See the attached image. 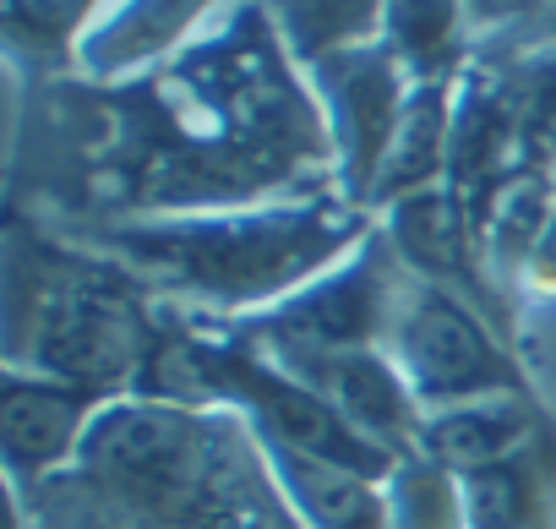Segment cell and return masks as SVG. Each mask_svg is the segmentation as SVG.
<instances>
[{"label": "cell", "instance_id": "6da1fadb", "mask_svg": "<svg viewBox=\"0 0 556 529\" xmlns=\"http://www.w3.org/2000/svg\"><path fill=\"white\" fill-rule=\"evenodd\" d=\"M12 213L50 229L180 218L339 197V159L306 72L262 0L235 7L169 61L12 93Z\"/></svg>", "mask_w": 556, "mask_h": 529}, {"label": "cell", "instance_id": "7a4b0ae2", "mask_svg": "<svg viewBox=\"0 0 556 529\" xmlns=\"http://www.w3.org/2000/svg\"><path fill=\"white\" fill-rule=\"evenodd\" d=\"M371 229L377 218L366 207L323 197V202H267L229 213H180V218H115L61 235L115 256L159 301L191 317L245 323L290 301L328 268H339Z\"/></svg>", "mask_w": 556, "mask_h": 529}, {"label": "cell", "instance_id": "3957f363", "mask_svg": "<svg viewBox=\"0 0 556 529\" xmlns=\"http://www.w3.org/2000/svg\"><path fill=\"white\" fill-rule=\"evenodd\" d=\"M72 480L153 529H301L256 431L235 410L110 399Z\"/></svg>", "mask_w": 556, "mask_h": 529}, {"label": "cell", "instance_id": "277c9868", "mask_svg": "<svg viewBox=\"0 0 556 529\" xmlns=\"http://www.w3.org/2000/svg\"><path fill=\"white\" fill-rule=\"evenodd\" d=\"M164 301L115 256L12 213L7 235V371L126 399L159 344Z\"/></svg>", "mask_w": 556, "mask_h": 529}, {"label": "cell", "instance_id": "5b68a950", "mask_svg": "<svg viewBox=\"0 0 556 529\" xmlns=\"http://www.w3.org/2000/svg\"><path fill=\"white\" fill-rule=\"evenodd\" d=\"M382 350L393 355V366L404 371V382L426 415L469 404V399L523 393V377L496 339V323L480 306H469L464 295L426 285V279H404V295H399Z\"/></svg>", "mask_w": 556, "mask_h": 529}, {"label": "cell", "instance_id": "8992f818", "mask_svg": "<svg viewBox=\"0 0 556 529\" xmlns=\"http://www.w3.org/2000/svg\"><path fill=\"white\" fill-rule=\"evenodd\" d=\"M404 279L409 274L393 256L388 235L371 229L339 268L235 328L262 350H382Z\"/></svg>", "mask_w": 556, "mask_h": 529}, {"label": "cell", "instance_id": "52a82bcc", "mask_svg": "<svg viewBox=\"0 0 556 529\" xmlns=\"http://www.w3.org/2000/svg\"><path fill=\"white\" fill-rule=\"evenodd\" d=\"M306 83H312V93L323 104V121H328V137H333L339 197L350 207H366L371 186H377V175L393 153V137H399V121L409 110L415 77L377 39V45H355V50H339V55L317 61L306 72Z\"/></svg>", "mask_w": 556, "mask_h": 529}, {"label": "cell", "instance_id": "ba28073f", "mask_svg": "<svg viewBox=\"0 0 556 529\" xmlns=\"http://www.w3.org/2000/svg\"><path fill=\"white\" fill-rule=\"evenodd\" d=\"M262 355L273 366H285L295 382H306L323 404H333L382 453H393V458L415 453L426 410L415 404V393L388 350H262Z\"/></svg>", "mask_w": 556, "mask_h": 529}, {"label": "cell", "instance_id": "9c48e42d", "mask_svg": "<svg viewBox=\"0 0 556 529\" xmlns=\"http://www.w3.org/2000/svg\"><path fill=\"white\" fill-rule=\"evenodd\" d=\"M529 180L523 159H518V126H513V104L502 88L496 66L469 61L458 72V99H453V153H447V191L458 197L475 240L485 235L496 202Z\"/></svg>", "mask_w": 556, "mask_h": 529}, {"label": "cell", "instance_id": "30bf717a", "mask_svg": "<svg viewBox=\"0 0 556 529\" xmlns=\"http://www.w3.org/2000/svg\"><path fill=\"white\" fill-rule=\"evenodd\" d=\"M104 404L110 393L34 377V371H7V382H0V448H7L12 486L28 491L77 469L83 442Z\"/></svg>", "mask_w": 556, "mask_h": 529}, {"label": "cell", "instance_id": "8fae6325", "mask_svg": "<svg viewBox=\"0 0 556 529\" xmlns=\"http://www.w3.org/2000/svg\"><path fill=\"white\" fill-rule=\"evenodd\" d=\"M377 229L388 235V245L404 262L409 279H426V285H442V290L464 295L496 328L507 323V301L491 290L485 262H480V240H475V229H469V218H464V207L447 186L399 197L393 207L377 213Z\"/></svg>", "mask_w": 556, "mask_h": 529}, {"label": "cell", "instance_id": "7c38bea8", "mask_svg": "<svg viewBox=\"0 0 556 529\" xmlns=\"http://www.w3.org/2000/svg\"><path fill=\"white\" fill-rule=\"evenodd\" d=\"M235 0H110L77 50V77L115 83L137 77L175 50H186L202 28H213Z\"/></svg>", "mask_w": 556, "mask_h": 529}, {"label": "cell", "instance_id": "4fadbf2b", "mask_svg": "<svg viewBox=\"0 0 556 529\" xmlns=\"http://www.w3.org/2000/svg\"><path fill=\"white\" fill-rule=\"evenodd\" d=\"M262 453L273 464V480L285 491L290 513L301 518V529H393L388 502H382V480L350 475L339 464L306 458L295 448H273V442H262Z\"/></svg>", "mask_w": 556, "mask_h": 529}, {"label": "cell", "instance_id": "5bb4252c", "mask_svg": "<svg viewBox=\"0 0 556 529\" xmlns=\"http://www.w3.org/2000/svg\"><path fill=\"white\" fill-rule=\"evenodd\" d=\"M453 99H458V77H442V83H415L409 93V110L399 121V137H393V153L371 186V202L366 213L377 218L382 207H393L399 197H415V191H431V186H447V153H453Z\"/></svg>", "mask_w": 556, "mask_h": 529}, {"label": "cell", "instance_id": "9a60e30c", "mask_svg": "<svg viewBox=\"0 0 556 529\" xmlns=\"http://www.w3.org/2000/svg\"><path fill=\"white\" fill-rule=\"evenodd\" d=\"M529 437H534V415H529L523 393H496V399H469V404H453V410H431L420 420L415 453L447 464L453 475H469V469H485L496 458L523 453Z\"/></svg>", "mask_w": 556, "mask_h": 529}, {"label": "cell", "instance_id": "2e32d148", "mask_svg": "<svg viewBox=\"0 0 556 529\" xmlns=\"http://www.w3.org/2000/svg\"><path fill=\"white\" fill-rule=\"evenodd\" d=\"M110 0H0V34H7V66L23 83L77 72V50L88 28L104 17Z\"/></svg>", "mask_w": 556, "mask_h": 529}, {"label": "cell", "instance_id": "e0dca14e", "mask_svg": "<svg viewBox=\"0 0 556 529\" xmlns=\"http://www.w3.org/2000/svg\"><path fill=\"white\" fill-rule=\"evenodd\" d=\"M382 45L415 83L458 77L475 61V28L464 0H388L382 7Z\"/></svg>", "mask_w": 556, "mask_h": 529}, {"label": "cell", "instance_id": "ac0fdd59", "mask_svg": "<svg viewBox=\"0 0 556 529\" xmlns=\"http://www.w3.org/2000/svg\"><path fill=\"white\" fill-rule=\"evenodd\" d=\"M278 39H285L290 61L301 72H312L317 61L355 50V45H377L382 39V7L388 0H262Z\"/></svg>", "mask_w": 556, "mask_h": 529}, {"label": "cell", "instance_id": "d6986e66", "mask_svg": "<svg viewBox=\"0 0 556 529\" xmlns=\"http://www.w3.org/2000/svg\"><path fill=\"white\" fill-rule=\"evenodd\" d=\"M551 218H556V197H551V180L545 175L518 180L496 202V213H491V224L480 235V262H485V279H491V290L502 301L513 290H523L529 256H534V245H540V235H545Z\"/></svg>", "mask_w": 556, "mask_h": 529}, {"label": "cell", "instance_id": "ffe728a7", "mask_svg": "<svg viewBox=\"0 0 556 529\" xmlns=\"http://www.w3.org/2000/svg\"><path fill=\"white\" fill-rule=\"evenodd\" d=\"M496 72H502V88L513 104L523 175H551L556 169V45L529 50L518 61H502Z\"/></svg>", "mask_w": 556, "mask_h": 529}, {"label": "cell", "instance_id": "44dd1931", "mask_svg": "<svg viewBox=\"0 0 556 529\" xmlns=\"http://www.w3.org/2000/svg\"><path fill=\"white\" fill-rule=\"evenodd\" d=\"M382 502H388V524L393 529H469L464 480L447 464L426 458V453H404L388 469Z\"/></svg>", "mask_w": 556, "mask_h": 529}, {"label": "cell", "instance_id": "7402d4cb", "mask_svg": "<svg viewBox=\"0 0 556 529\" xmlns=\"http://www.w3.org/2000/svg\"><path fill=\"white\" fill-rule=\"evenodd\" d=\"M464 480V513L469 529H534L545 502V475L534 469L529 448L513 458H496L485 469L458 475Z\"/></svg>", "mask_w": 556, "mask_h": 529}, {"label": "cell", "instance_id": "603a6c76", "mask_svg": "<svg viewBox=\"0 0 556 529\" xmlns=\"http://www.w3.org/2000/svg\"><path fill=\"white\" fill-rule=\"evenodd\" d=\"M469 7V28H475V55L480 50H496L518 34H529L556 0H464Z\"/></svg>", "mask_w": 556, "mask_h": 529}, {"label": "cell", "instance_id": "cb8c5ba5", "mask_svg": "<svg viewBox=\"0 0 556 529\" xmlns=\"http://www.w3.org/2000/svg\"><path fill=\"white\" fill-rule=\"evenodd\" d=\"M545 45H556V7L529 28V34H518V39H507V45H496V50H480L475 61H485V66H502V61H518V55H529V50H545Z\"/></svg>", "mask_w": 556, "mask_h": 529}, {"label": "cell", "instance_id": "d4e9b609", "mask_svg": "<svg viewBox=\"0 0 556 529\" xmlns=\"http://www.w3.org/2000/svg\"><path fill=\"white\" fill-rule=\"evenodd\" d=\"M523 285H529V290H556V218L545 224V235H540V245H534V256H529Z\"/></svg>", "mask_w": 556, "mask_h": 529}, {"label": "cell", "instance_id": "484cf974", "mask_svg": "<svg viewBox=\"0 0 556 529\" xmlns=\"http://www.w3.org/2000/svg\"><path fill=\"white\" fill-rule=\"evenodd\" d=\"M545 180H551V197H556V169H551V175H545Z\"/></svg>", "mask_w": 556, "mask_h": 529}]
</instances>
